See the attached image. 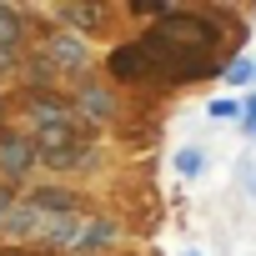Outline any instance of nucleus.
Returning <instances> with one entry per match:
<instances>
[{
    "label": "nucleus",
    "instance_id": "3",
    "mask_svg": "<svg viewBox=\"0 0 256 256\" xmlns=\"http://www.w3.org/2000/svg\"><path fill=\"white\" fill-rule=\"evenodd\" d=\"M36 161H40V146H36V141H26V136H0V171H6L10 181H26Z\"/></svg>",
    "mask_w": 256,
    "mask_h": 256
},
{
    "label": "nucleus",
    "instance_id": "13",
    "mask_svg": "<svg viewBox=\"0 0 256 256\" xmlns=\"http://www.w3.org/2000/svg\"><path fill=\"white\" fill-rule=\"evenodd\" d=\"M10 206H16V196H10V191H0V221L10 216Z\"/></svg>",
    "mask_w": 256,
    "mask_h": 256
},
{
    "label": "nucleus",
    "instance_id": "4",
    "mask_svg": "<svg viewBox=\"0 0 256 256\" xmlns=\"http://www.w3.org/2000/svg\"><path fill=\"white\" fill-rule=\"evenodd\" d=\"M0 226H6L10 236H30V241H40V236H46V226H50V216H46V211H40L30 196H20V201L10 206V216L0 221Z\"/></svg>",
    "mask_w": 256,
    "mask_h": 256
},
{
    "label": "nucleus",
    "instance_id": "16",
    "mask_svg": "<svg viewBox=\"0 0 256 256\" xmlns=\"http://www.w3.org/2000/svg\"><path fill=\"white\" fill-rule=\"evenodd\" d=\"M251 201H256V176H251Z\"/></svg>",
    "mask_w": 256,
    "mask_h": 256
},
{
    "label": "nucleus",
    "instance_id": "5",
    "mask_svg": "<svg viewBox=\"0 0 256 256\" xmlns=\"http://www.w3.org/2000/svg\"><path fill=\"white\" fill-rule=\"evenodd\" d=\"M60 20L80 26V30H100L106 26V6H60Z\"/></svg>",
    "mask_w": 256,
    "mask_h": 256
},
{
    "label": "nucleus",
    "instance_id": "10",
    "mask_svg": "<svg viewBox=\"0 0 256 256\" xmlns=\"http://www.w3.org/2000/svg\"><path fill=\"white\" fill-rule=\"evenodd\" d=\"M241 80H256V60H231L226 66V86H241Z\"/></svg>",
    "mask_w": 256,
    "mask_h": 256
},
{
    "label": "nucleus",
    "instance_id": "17",
    "mask_svg": "<svg viewBox=\"0 0 256 256\" xmlns=\"http://www.w3.org/2000/svg\"><path fill=\"white\" fill-rule=\"evenodd\" d=\"M186 256H201V251H186Z\"/></svg>",
    "mask_w": 256,
    "mask_h": 256
},
{
    "label": "nucleus",
    "instance_id": "12",
    "mask_svg": "<svg viewBox=\"0 0 256 256\" xmlns=\"http://www.w3.org/2000/svg\"><path fill=\"white\" fill-rule=\"evenodd\" d=\"M246 131H251V136H256V96H251V100H246Z\"/></svg>",
    "mask_w": 256,
    "mask_h": 256
},
{
    "label": "nucleus",
    "instance_id": "9",
    "mask_svg": "<svg viewBox=\"0 0 256 256\" xmlns=\"http://www.w3.org/2000/svg\"><path fill=\"white\" fill-rule=\"evenodd\" d=\"M201 166H206V161H201V151H196V146H186V151H176V171H181L186 181H191V176H201Z\"/></svg>",
    "mask_w": 256,
    "mask_h": 256
},
{
    "label": "nucleus",
    "instance_id": "1",
    "mask_svg": "<svg viewBox=\"0 0 256 256\" xmlns=\"http://www.w3.org/2000/svg\"><path fill=\"white\" fill-rule=\"evenodd\" d=\"M216 70V50H191L181 40H171L166 30H146L141 40L110 50V76L116 80H151V86H171V80H206Z\"/></svg>",
    "mask_w": 256,
    "mask_h": 256
},
{
    "label": "nucleus",
    "instance_id": "6",
    "mask_svg": "<svg viewBox=\"0 0 256 256\" xmlns=\"http://www.w3.org/2000/svg\"><path fill=\"white\" fill-rule=\"evenodd\" d=\"M20 36H26V20L16 6H0V50H20Z\"/></svg>",
    "mask_w": 256,
    "mask_h": 256
},
{
    "label": "nucleus",
    "instance_id": "7",
    "mask_svg": "<svg viewBox=\"0 0 256 256\" xmlns=\"http://www.w3.org/2000/svg\"><path fill=\"white\" fill-rule=\"evenodd\" d=\"M110 110H116V100H110L100 86H86V90H80V116H86V120H106Z\"/></svg>",
    "mask_w": 256,
    "mask_h": 256
},
{
    "label": "nucleus",
    "instance_id": "15",
    "mask_svg": "<svg viewBox=\"0 0 256 256\" xmlns=\"http://www.w3.org/2000/svg\"><path fill=\"white\" fill-rule=\"evenodd\" d=\"M0 256H30V251H16V246H0Z\"/></svg>",
    "mask_w": 256,
    "mask_h": 256
},
{
    "label": "nucleus",
    "instance_id": "14",
    "mask_svg": "<svg viewBox=\"0 0 256 256\" xmlns=\"http://www.w3.org/2000/svg\"><path fill=\"white\" fill-rule=\"evenodd\" d=\"M6 70H16V50H0V76Z\"/></svg>",
    "mask_w": 256,
    "mask_h": 256
},
{
    "label": "nucleus",
    "instance_id": "2",
    "mask_svg": "<svg viewBox=\"0 0 256 256\" xmlns=\"http://www.w3.org/2000/svg\"><path fill=\"white\" fill-rule=\"evenodd\" d=\"M40 70L46 76H80V70H90V46L70 30H56V36H46Z\"/></svg>",
    "mask_w": 256,
    "mask_h": 256
},
{
    "label": "nucleus",
    "instance_id": "11",
    "mask_svg": "<svg viewBox=\"0 0 256 256\" xmlns=\"http://www.w3.org/2000/svg\"><path fill=\"white\" fill-rule=\"evenodd\" d=\"M236 116H246L241 100H231V96L226 100H211V120H236Z\"/></svg>",
    "mask_w": 256,
    "mask_h": 256
},
{
    "label": "nucleus",
    "instance_id": "8",
    "mask_svg": "<svg viewBox=\"0 0 256 256\" xmlns=\"http://www.w3.org/2000/svg\"><path fill=\"white\" fill-rule=\"evenodd\" d=\"M110 241H116V221H90L80 251H100V246H110Z\"/></svg>",
    "mask_w": 256,
    "mask_h": 256
}]
</instances>
